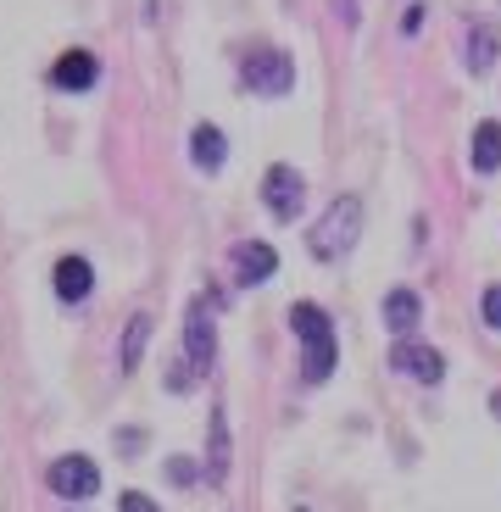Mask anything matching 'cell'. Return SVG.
I'll list each match as a JSON object with an SVG mask.
<instances>
[{
  "label": "cell",
  "instance_id": "cell-1",
  "mask_svg": "<svg viewBox=\"0 0 501 512\" xmlns=\"http://www.w3.org/2000/svg\"><path fill=\"white\" fill-rule=\"evenodd\" d=\"M290 329H296L301 340V379L307 384H323L334 373V357H340V346H334V329H329V312L318 307V301H296L290 307Z\"/></svg>",
  "mask_w": 501,
  "mask_h": 512
},
{
  "label": "cell",
  "instance_id": "cell-2",
  "mask_svg": "<svg viewBox=\"0 0 501 512\" xmlns=\"http://www.w3.org/2000/svg\"><path fill=\"white\" fill-rule=\"evenodd\" d=\"M362 234V201L357 195H340V201H329V212L318 218V229H312V256L318 262H334V256H346L351 245H357Z\"/></svg>",
  "mask_w": 501,
  "mask_h": 512
},
{
  "label": "cell",
  "instance_id": "cell-3",
  "mask_svg": "<svg viewBox=\"0 0 501 512\" xmlns=\"http://www.w3.org/2000/svg\"><path fill=\"white\" fill-rule=\"evenodd\" d=\"M240 78L251 95H268V101H279V95L296 90V56L284 51H251L240 62Z\"/></svg>",
  "mask_w": 501,
  "mask_h": 512
},
{
  "label": "cell",
  "instance_id": "cell-4",
  "mask_svg": "<svg viewBox=\"0 0 501 512\" xmlns=\"http://www.w3.org/2000/svg\"><path fill=\"white\" fill-rule=\"evenodd\" d=\"M301 201H307V184H301V173L290 162H273L268 173H262V206H268L279 223H290L301 212Z\"/></svg>",
  "mask_w": 501,
  "mask_h": 512
},
{
  "label": "cell",
  "instance_id": "cell-5",
  "mask_svg": "<svg viewBox=\"0 0 501 512\" xmlns=\"http://www.w3.org/2000/svg\"><path fill=\"white\" fill-rule=\"evenodd\" d=\"M45 485H51L62 501H90L95 490H101V468H95L90 457H78V451H73V457H56L51 462Z\"/></svg>",
  "mask_w": 501,
  "mask_h": 512
},
{
  "label": "cell",
  "instance_id": "cell-6",
  "mask_svg": "<svg viewBox=\"0 0 501 512\" xmlns=\"http://www.w3.org/2000/svg\"><path fill=\"white\" fill-rule=\"evenodd\" d=\"M390 368H401L407 379L418 384H440V373H446V362H440L435 346H418V340H401L396 351H390Z\"/></svg>",
  "mask_w": 501,
  "mask_h": 512
},
{
  "label": "cell",
  "instance_id": "cell-7",
  "mask_svg": "<svg viewBox=\"0 0 501 512\" xmlns=\"http://www.w3.org/2000/svg\"><path fill=\"white\" fill-rule=\"evenodd\" d=\"M184 351H190L195 368H212V357H218V329H212V312H206V301H190V323H184Z\"/></svg>",
  "mask_w": 501,
  "mask_h": 512
},
{
  "label": "cell",
  "instance_id": "cell-8",
  "mask_svg": "<svg viewBox=\"0 0 501 512\" xmlns=\"http://www.w3.org/2000/svg\"><path fill=\"white\" fill-rule=\"evenodd\" d=\"M95 78H101V62H95L90 51H67L62 62L51 67L56 90H95Z\"/></svg>",
  "mask_w": 501,
  "mask_h": 512
},
{
  "label": "cell",
  "instance_id": "cell-9",
  "mask_svg": "<svg viewBox=\"0 0 501 512\" xmlns=\"http://www.w3.org/2000/svg\"><path fill=\"white\" fill-rule=\"evenodd\" d=\"M234 268H240L245 284H262V279H273V268H279V251L262 245V240H245V245H234Z\"/></svg>",
  "mask_w": 501,
  "mask_h": 512
},
{
  "label": "cell",
  "instance_id": "cell-10",
  "mask_svg": "<svg viewBox=\"0 0 501 512\" xmlns=\"http://www.w3.org/2000/svg\"><path fill=\"white\" fill-rule=\"evenodd\" d=\"M90 290H95V268L84 256H62V262H56V295L73 307V301H84Z\"/></svg>",
  "mask_w": 501,
  "mask_h": 512
},
{
  "label": "cell",
  "instance_id": "cell-11",
  "mask_svg": "<svg viewBox=\"0 0 501 512\" xmlns=\"http://www.w3.org/2000/svg\"><path fill=\"white\" fill-rule=\"evenodd\" d=\"M190 156H195V167L201 173H218L223 167V156H229V145H223V128L218 123H201L190 134Z\"/></svg>",
  "mask_w": 501,
  "mask_h": 512
},
{
  "label": "cell",
  "instance_id": "cell-12",
  "mask_svg": "<svg viewBox=\"0 0 501 512\" xmlns=\"http://www.w3.org/2000/svg\"><path fill=\"white\" fill-rule=\"evenodd\" d=\"M418 318H424V301H418L412 290H390V295H385V329H390V334H401V340H407Z\"/></svg>",
  "mask_w": 501,
  "mask_h": 512
},
{
  "label": "cell",
  "instance_id": "cell-13",
  "mask_svg": "<svg viewBox=\"0 0 501 512\" xmlns=\"http://www.w3.org/2000/svg\"><path fill=\"white\" fill-rule=\"evenodd\" d=\"M468 162H474V173H496V167H501V123H496V117L474 128V145H468Z\"/></svg>",
  "mask_w": 501,
  "mask_h": 512
},
{
  "label": "cell",
  "instance_id": "cell-14",
  "mask_svg": "<svg viewBox=\"0 0 501 512\" xmlns=\"http://www.w3.org/2000/svg\"><path fill=\"white\" fill-rule=\"evenodd\" d=\"M145 340H151V312H134V318H129V329H123V351H117V368H123V373H134V368H140Z\"/></svg>",
  "mask_w": 501,
  "mask_h": 512
},
{
  "label": "cell",
  "instance_id": "cell-15",
  "mask_svg": "<svg viewBox=\"0 0 501 512\" xmlns=\"http://www.w3.org/2000/svg\"><path fill=\"white\" fill-rule=\"evenodd\" d=\"M496 51H501L496 28H474V34H468V67H474V73H490V67H496Z\"/></svg>",
  "mask_w": 501,
  "mask_h": 512
},
{
  "label": "cell",
  "instance_id": "cell-16",
  "mask_svg": "<svg viewBox=\"0 0 501 512\" xmlns=\"http://www.w3.org/2000/svg\"><path fill=\"white\" fill-rule=\"evenodd\" d=\"M229 474V423H223V407L212 412V479Z\"/></svg>",
  "mask_w": 501,
  "mask_h": 512
},
{
  "label": "cell",
  "instance_id": "cell-17",
  "mask_svg": "<svg viewBox=\"0 0 501 512\" xmlns=\"http://www.w3.org/2000/svg\"><path fill=\"white\" fill-rule=\"evenodd\" d=\"M117 512H162V507H156L151 496H140V490H123V496H117Z\"/></svg>",
  "mask_w": 501,
  "mask_h": 512
},
{
  "label": "cell",
  "instance_id": "cell-18",
  "mask_svg": "<svg viewBox=\"0 0 501 512\" xmlns=\"http://www.w3.org/2000/svg\"><path fill=\"white\" fill-rule=\"evenodd\" d=\"M479 312H485V323H490V329H501V284H490V290H485Z\"/></svg>",
  "mask_w": 501,
  "mask_h": 512
},
{
  "label": "cell",
  "instance_id": "cell-19",
  "mask_svg": "<svg viewBox=\"0 0 501 512\" xmlns=\"http://www.w3.org/2000/svg\"><path fill=\"white\" fill-rule=\"evenodd\" d=\"M418 23H424V6H407V17H401V28H407V34H418Z\"/></svg>",
  "mask_w": 501,
  "mask_h": 512
},
{
  "label": "cell",
  "instance_id": "cell-20",
  "mask_svg": "<svg viewBox=\"0 0 501 512\" xmlns=\"http://www.w3.org/2000/svg\"><path fill=\"white\" fill-rule=\"evenodd\" d=\"M167 474L179 479V485H190V479H195V468H190V462H184V457H179V462H173V468H167Z\"/></svg>",
  "mask_w": 501,
  "mask_h": 512
},
{
  "label": "cell",
  "instance_id": "cell-21",
  "mask_svg": "<svg viewBox=\"0 0 501 512\" xmlns=\"http://www.w3.org/2000/svg\"><path fill=\"white\" fill-rule=\"evenodd\" d=\"M490 407H496V418H501V390H496V396H490Z\"/></svg>",
  "mask_w": 501,
  "mask_h": 512
}]
</instances>
